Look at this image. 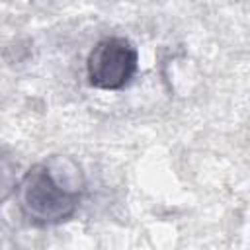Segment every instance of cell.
I'll use <instances>...</instances> for the list:
<instances>
[{
    "mask_svg": "<svg viewBox=\"0 0 250 250\" xmlns=\"http://www.w3.org/2000/svg\"><path fill=\"white\" fill-rule=\"evenodd\" d=\"M139 55L125 37H107L96 43L88 55L86 70L90 84L102 90L123 88L137 72Z\"/></svg>",
    "mask_w": 250,
    "mask_h": 250,
    "instance_id": "7a4b0ae2",
    "label": "cell"
},
{
    "mask_svg": "<svg viewBox=\"0 0 250 250\" xmlns=\"http://www.w3.org/2000/svg\"><path fill=\"white\" fill-rule=\"evenodd\" d=\"M82 193V172L66 156H53L31 166L16 188L21 213L37 225H57L72 217Z\"/></svg>",
    "mask_w": 250,
    "mask_h": 250,
    "instance_id": "6da1fadb",
    "label": "cell"
}]
</instances>
